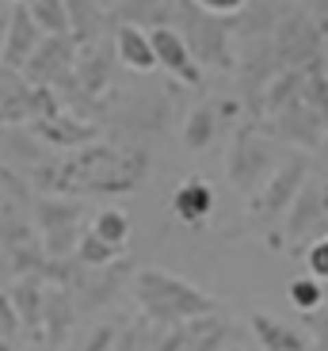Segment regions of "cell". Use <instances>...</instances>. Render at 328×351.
<instances>
[{"label":"cell","mask_w":328,"mask_h":351,"mask_svg":"<svg viewBox=\"0 0 328 351\" xmlns=\"http://www.w3.org/2000/svg\"><path fill=\"white\" fill-rule=\"evenodd\" d=\"M134 298L142 302L145 321H157L164 328L222 309L214 294L191 287L187 279H179L172 271H160V267H142V271L134 275Z\"/></svg>","instance_id":"cell-1"},{"label":"cell","mask_w":328,"mask_h":351,"mask_svg":"<svg viewBox=\"0 0 328 351\" xmlns=\"http://www.w3.org/2000/svg\"><path fill=\"white\" fill-rule=\"evenodd\" d=\"M305 172H310V157L305 153H294L286 165H279L275 172L267 176L264 187L252 195V214H256L260 226H271V221H279L290 210V202L298 199V191L305 184Z\"/></svg>","instance_id":"cell-2"},{"label":"cell","mask_w":328,"mask_h":351,"mask_svg":"<svg viewBox=\"0 0 328 351\" xmlns=\"http://www.w3.org/2000/svg\"><path fill=\"white\" fill-rule=\"evenodd\" d=\"M275 172L271 168V157H267V145L256 138L252 126H240L237 138H233V153H229V176L240 191H260L264 180Z\"/></svg>","instance_id":"cell-3"},{"label":"cell","mask_w":328,"mask_h":351,"mask_svg":"<svg viewBox=\"0 0 328 351\" xmlns=\"http://www.w3.org/2000/svg\"><path fill=\"white\" fill-rule=\"evenodd\" d=\"M73 58H77V46L69 43V35H46L38 43V50L27 58L23 73L31 84L46 88V84H65L73 77Z\"/></svg>","instance_id":"cell-4"},{"label":"cell","mask_w":328,"mask_h":351,"mask_svg":"<svg viewBox=\"0 0 328 351\" xmlns=\"http://www.w3.org/2000/svg\"><path fill=\"white\" fill-rule=\"evenodd\" d=\"M271 130H275L279 138L294 141V145H302V149H317L320 138H325V119H320V111L310 104V99L298 96V99H290L286 107L275 111Z\"/></svg>","instance_id":"cell-5"},{"label":"cell","mask_w":328,"mask_h":351,"mask_svg":"<svg viewBox=\"0 0 328 351\" xmlns=\"http://www.w3.org/2000/svg\"><path fill=\"white\" fill-rule=\"evenodd\" d=\"M149 43H153V53H157V65L179 77L184 84H203V69H199L195 53H191V43L179 35L176 27H153L149 31Z\"/></svg>","instance_id":"cell-6"},{"label":"cell","mask_w":328,"mask_h":351,"mask_svg":"<svg viewBox=\"0 0 328 351\" xmlns=\"http://www.w3.org/2000/svg\"><path fill=\"white\" fill-rule=\"evenodd\" d=\"M38 43H42V31H38V23L31 19L27 4H16V8H12V19H8V31H4L0 62L8 65V69H23L27 58L38 50Z\"/></svg>","instance_id":"cell-7"},{"label":"cell","mask_w":328,"mask_h":351,"mask_svg":"<svg viewBox=\"0 0 328 351\" xmlns=\"http://www.w3.org/2000/svg\"><path fill=\"white\" fill-rule=\"evenodd\" d=\"M210 210H214V191H210L206 180H199V176L184 180V184L172 191V214H176L184 226H203Z\"/></svg>","instance_id":"cell-8"},{"label":"cell","mask_w":328,"mask_h":351,"mask_svg":"<svg viewBox=\"0 0 328 351\" xmlns=\"http://www.w3.org/2000/svg\"><path fill=\"white\" fill-rule=\"evenodd\" d=\"M115 53H118V62L130 65L134 73H149L153 65H157L149 31H142L138 23H118L115 27Z\"/></svg>","instance_id":"cell-9"},{"label":"cell","mask_w":328,"mask_h":351,"mask_svg":"<svg viewBox=\"0 0 328 351\" xmlns=\"http://www.w3.org/2000/svg\"><path fill=\"white\" fill-rule=\"evenodd\" d=\"M38 221H42V233L50 241V256L65 252V241H73L80 226V210L69 206V202H42L38 206Z\"/></svg>","instance_id":"cell-10"},{"label":"cell","mask_w":328,"mask_h":351,"mask_svg":"<svg viewBox=\"0 0 328 351\" xmlns=\"http://www.w3.org/2000/svg\"><path fill=\"white\" fill-rule=\"evenodd\" d=\"M107 73H111V58H107V46L99 38L80 43V53L73 58V77L84 92H103Z\"/></svg>","instance_id":"cell-11"},{"label":"cell","mask_w":328,"mask_h":351,"mask_svg":"<svg viewBox=\"0 0 328 351\" xmlns=\"http://www.w3.org/2000/svg\"><path fill=\"white\" fill-rule=\"evenodd\" d=\"M252 332H256V340L264 343L267 351H310V336L298 332L294 325H286V321H279V317L271 313H256L252 317Z\"/></svg>","instance_id":"cell-12"},{"label":"cell","mask_w":328,"mask_h":351,"mask_svg":"<svg viewBox=\"0 0 328 351\" xmlns=\"http://www.w3.org/2000/svg\"><path fill=\"white\" fill-rule=\"evenodd\" d=\"M229 332L233 325L222 313H203L187 321V340L184 351H225L229 348Z\"/></svg>","instance_id":"cell-13"},{"label":"cell","mask_w":328,"mask_h":351,"mask_svg":"<svg viewBox=\"0 0 328 351\" xmlns=\"http://www.w3.org/2000/svg\"><path fill=\"white\" fill-rule=\"evenodd\" d=\"M8 298H12V306H16V313H19V325H23L31 336L42 332V306H46V294H42V282H38V275H23V279L12 287Z\"/></svg>","instance_id":"cell-14"},{"label":"cell","mask_w":328,"mask_h":351,"mask_svg":"<svg viewBox=\"0 0 328 351\" xmlns=\"http://www.w3.org/2000/svg\"><path fill=\"white\" fill-rule=\"evenodd\" d=\"M38 134L53 145H88V141H96V126L80 123V119H62L58 111L38 119Z\"/></svg>","instance_id":"cell-15"},{"label":"cell","mask_w":328,"mask_h":351,"mask_svg":"<svg viewBox=\"0 0 328 351\" xmlns=\"http://www.w3.org/2000/svg\"><path fill=\"white\" fill-rule=\"evenodd\" d=\"M23 4L42 35H69L73 19H69V4L65 0H23Z\"/></svg>","instance_id":"cell-16"},{"label":"cell","mask_w":328,"mask_h":351,"mask_svg":"<svg viewBox=\"0 0 328 351\" xmlns=\"http://www.w3.org/2000/svg\"><path fill=\"white\" fill-rule=\"evenodd\" d=\"M214 138H218V111L214 107H195L184 123V145L191 153H203L210 149Z\"/></svg>","instance_id":"cell-17"},{"label":"cell","mask_w":328,"mask_h":351,"mask_svg":"<svg viewBox=\"0 0 328 351\" xmlns=\"http://www.w3.org/2000/svg\"><path fill=\"white\" fill-rule=\"evenodd\" d=\"M73 325V306H69V294L65 290H53L46 294V306H42V328L50 332V343H62L65 332Z\"/></svg>","instance_id":"cell-18"},{"label":"cell","mask_w":328,"mask_h":351,"mask_svg":"<svg viewBox=\"0 0 328 351\" xmlns=\"http://www.w3.org/2000/svg\"><path fill=\"white\" fill-rule=\"evenodd\" d=\"M305 92V73L302 69H283L279 73L275 80H271V84H267V111L275 114L279 107H286L290 104V99H298Z\"/></svg>","instance_id":"cell-19"},{"label":"cell","mask_w":328,"mask_h":351,"mask_svg":"<svg viewBox=\"0 0 328 351\" xmlns=\"http://www.w3.org/2000/svg\"><path fill=\"white\" fill-rule=\"evenodd\" d=\"M286 294H290V306L302 309V313H313V309L325 306V282L317 275H298V279H290Z\"/></svg>","instance_id":"cell-20"},{"label":"cell","mask_w":328,"mask_h":351,"mask_svg":"<svg viewBox=\"0 0 328 351\" xmlns=\"http://www.w3.org/2000/svg\"><path fill=\"white\" fill-rule=\"evenodd\" d=\"M92 233L103 237L107 245L123 248L126 237H130V218H126V210H103V214H96V221H92Z\"/></svg>","instance_id":"cell-21"},{"label":"cell","mask_w":328,"mask_h":351,"mask_svg":"<svg viewBox=\"0 0 328 351\" xmlns=\"http://www.w3.org/2000/svg\"><path fill=\"white\" fill-rule=\"evenodd\" d=\"M115 252L118 248L107 245L96 233H80V241H77V260L84 263V267H107V263L115 260Z\"/></svg>","instance_id":"cell-22"},{"label":"cell","mask_w":328,"mask_h":351,"mask_svg":"<svg viewBox=\"0 0 328 351\" xmlns=\"http://www.w3.org/2000/svg\"><path fill=\"white\" fill-rule=\"evenodd\" d=\"M305 267H310V275H317L320 282H328V237H320L317 245H310V252H305Z\"/></svg>","instance_id":"cell-23"},{"label":"cell","mask_w":328,"mask_h":351,"mask_svg":"<svg viewBox=\"0 0 328 351\" xmlns=\"http://www.w3.org/2000/svg\"><path fill=\"white\" fill-rule=\"evenodd\" d=\"M305 328L313 332V351H328V309L305 313Z\"/></svg>","instance_id":"cell-24"},{"label":"cell","mask_w":328,"mask_h":351,"mask_svg":"<svg viewBox=\"0 0 328 351\" xmlns=\"http://www.w3.org/2000/svg\"><path fill=\"white\" fill-rule=\"evenodd\" d=\"M249 0H195V8L199 12H206V16H214V19H225V16H237L240 8H244Z\"/></svg>","instance_id":"cell-25"},{"label":"cell","mask_w":328,"mask_h":351,"mask_svg":"<svg viewBox=\"0 0 328 351\" xmlns=\"http://www.w3.org/2000/svg\"><path fill=\"white\" fill-rule=\"evenodd\" d=\"M16 328H19L16 306H12L8 294H0V336H16Z\"/></svg>","instance_id":"cell-26"},{"label":"cell","mask_w":328,"mask_h":351,"mask_svg":"<svg viewBox=\"0 0 328 351\" xmlns=\"http://www.w3.org/2000/svg\"><path fill=\"white\" fill-rule=\"evenodd\" d=\"M184 340H187V321H179V325H168V336L153 351H184Z\"/></svg>","instance_id":"cell-27"},{"label":"cell","mask_w":328,"mask_h":351,"mask_svg":"<svg viewBox=\"0 0 328 351\" xmlns=\"http://www.w3.org/2000/svg\"><path fill=\"white\" fill-rule=\"evenodd\" d=\"M111 343H115V325H103V328L92 332V340H88V348H84V351H107Z\"/></svg>","instance_id":"cell-28"},{"label":"cell","mask_w":328,"mask_h":351,"mask_svg":"<svg viewBox=\"0 0 328 351\" xmlns=\"http://www.w3.org/2000/svg\"><path fill=\"white\" fill-rule=\"evenodd\" d=\"M0 351H12V340H8V336H0Z\"/></svg>","instance_id":"cell-29"},{"label":"cell","mask_w":328,"mask_h":351,"mask_svg":"<svg viewBox=\"0 0 328 351\" xmlns=\"http://www.w3.org/2000/svg\"><path fill=\"white\" fill-rule=\"evenodd\" d=\"M0 271H4V256H0Z\"/></svg>","instance_id":"cell-30"},{"label":"cell","mask_w":328,"mask_h":351,"mask_svg":"<svg viewBox=\"0 0 328 351\" xmlns=\"http://www.w3.org/2000/svg\"><path fill=\"white\" fill-rule=\"evenodd\" d=\"M225 351H240V348H225Z\"/></svg>","instance_id":"cell-31"},{"label":"cell","mask_w":328,"mask_h":351,"mask_svg":"<svg viewBox=\"0 0 328 351\" xmlns=\"http://www.w3.org/2000/svg\"><path fill=\"white\" fill-rule=\"evenodd\" d=\"M19 4H23V0H19Z\"/></svg>","instance_id":"cell-32"}]
</instances>
